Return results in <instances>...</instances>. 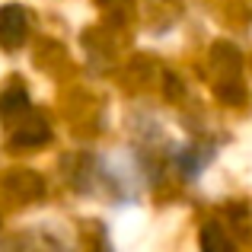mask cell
I'll list each match as a JSON object with an SVG mask.
<instances>
[{
    "instance_id": "cell-1",
    "label": "cell",
    "mask_w": 252,
    "mask_h": 252,
    "mask_svg": "<svg viewBox=\"0 0 252 252\" xmlns=\"http://www.w3.org/2000/svg\"><path fill=\"white\" fill-rule=\"evenodd\" d=\"M26 32H29V19H26V10L19 3H6L0 10V45L6 51H16L19 45L26 42Z\"/></svg>"
},
{
    "instance_id": "cell-2",
    "label": "cell",
    "mask_w": 252,
    "mask_h": 252,
    "mask_svg": "<svg viewBox=\"0 0 252 252\" xmlns=\"http://www.w3.org/2000/svg\"><path fill=\"white\" fill-rule=\"evenodd\" d=\"M51 137V131H48V125H45V118H32V122H23L16 131L10 134V147H16V150H26V147H38V144H45Z\"/></svg>"
},
{
    "instance_id": "cell-3",
    "label": "cell",
    "mask_w": 252,
    "mask_h": 252,
    "mask_svg": "<svg viewBox=\"0 0 252 252\" xmlns=\"http://www.w3.org/2000/svg\"><path fill=\"white\" fill-rule=\"evenodd\" d=\"M29 112V93L23 86H10L0 93V118H23Z\"/></svg>"
},
{
    "instance_id": "cell-4",
    "label": "cell",
    "mask_w": 252,
    "mask_h": 252,
    "mask_svg": "<svg viewBox=\"0 0 252 252\" xmlns=\"http://www.w3.org/2000/svg\"><path fill=\"white\" fill-rule=\"evenodd\" d=\"M201 252H233L227 233H223L217 223H208V227L201 230Z\"/></svg>"
}]
</instances>
